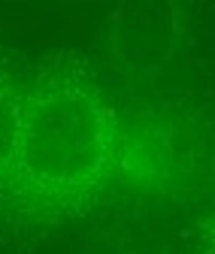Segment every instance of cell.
<instances>
[{
  "mask_svg": "<svg viewBox=\"0 0 215 254\" xmlns=\"http://www.w3.org/2000/svg\"><path fill=\"white\" fill-rule=\"evenodd\" d=\"M121 124L91 64L70 49L40 58L27 79L21 136L0 203L24 221L55 224L88 212L118 170Z\"/></svg>",
  "mask_w": 215,
  "mask_h": 254,
  "instance_id": "1",
  "label": "cell"
},
{
  "mask_svg": "<svg viewBox=\"0 0 215 254\" xmlns=\"http://www.w3.org/2000/svg\"><path fill=\"white\" fill-rule=\"evenodd\" d=\"M24 97H27V82L12 67L9 55L0 49V182L12 164V154L21 136Z\"/></svg>",
  "mask_w": 215,
  "mask_h": 254,
  "instance_id": "2",
  "label": "cell"
},
{
  "mask_svg": "<svg viewBox=\"0 0 215 254\" xmlns=\"http://www.w3.org/2000/svg\"><path fill=\"white\" fill-rule=\"evenodd\" d=\"M206 242H209V254H215V221H212L209 230H206Z\"/></svg>",
  "mask_w": 215,
  "mask_h": 254,
  "instance_id": "3",
  "label": "cell"
}]
</instances>
